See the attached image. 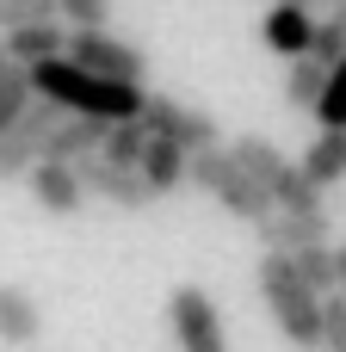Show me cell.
I'll return each instance as SVG.
<instances>
[{
  "mask_svg": "<svg viewBox=\"0 0 346 352\" xmlns=\"http://www.w3.org/2000/svg\"><path fill=\"white\" fill-rule=\"evenodd\" d=\"M25 74H31V93L50 99V105L68 111V118H99V124H130V118H142V87L99 80V74L74 68L68 56H50V62L25 68Z\"/></svg>",
  "mask_w": 346,
  "mask_h": 352,
  "instance_id": "6da1fadb",
  "label": "cell"
},
{
  "mask_svg": "<svg viewBox=\"0 0 346 352\" xmlns=\"http://www.w3.org/2000/svg\"><path fill=\"white\" fill-rule=\"evenodd\" d=\"M254 285H260V303H266L272 328H279L297 352H316V334H322V297L297 278L291 254H260Z\"/></svg>",
  "mask_w": 346,
  "mask_h": 352,
  "instance_id": "7a4b0ae2",
  "label": "cell"
},
{
  "mask_svg": "<svg viewBox=\"0 0 346 352\" xmlns=\"http://www.w3.org/2000/svg\"><path fill=\"white\" fill-rule=\"evenodd\" d=\"M229 155L248 167V179H260V192L272 198V210H285V217H322V210H328L322 192L303 179V167H297L279 142H266V136H241Z\"/></svg>",
  "mask_w": 346,
  "mask_h": 352,
  "instance_id": "3957f363",
  "label": "cell"
},
{
  "mask_svg": "<svg viewBox=\"0 0 346 352\" xmlns=\"http://www.w3.org/2000/svg\"><path fill=\"white\" fill-rule=\"evenodd\" d=\"M186 179H198V192H210L235 223H266L272 217V198L260 192V179H248V167L217 142V148H198V155H186Z\"/></svg>",
  "mask_w": 346,
  "mask_h": 352,
  "instance_id": "277c9868",
  "label": "cell"
},
{
  "mask_svg": "<svg viewBox=\"0 0 346 352\" xmlns=\"http://www.w3.org/2000/svg\"><path fill=\"white\" fill-rule=\"evenodd\" d=\"M62 56H68L74 68H87V74H99V80H124V87H142V74H149L142 50H136L130 37L105 31V25L68 31V37H62Z\"/></svg>",
  "mask_w": 346,
  "mask_h": 352,
  "instance_id": "5b68a950",
  "label": "cell"
},
{
  "mask_svg": "<svg viewBox=\"0 0 346 352\" xmlns=\"http://www.w3.org/2000/svg\"><path fill=\"white\" fill-rule=\"evenodd\" d=\"M142 130H149V136H161V142H180L186 155H198V148H217V142H223L217 118H210V111H198V105H186V99H173V93H142Z\"/></svg>",
  "mask_w": 346,
  "mask_h": 352,
  "instance_id": "8992f818",
  "label": "cell"
},
{
  "mask_svg": "<svg viewBox=\"0 0 346 352\" xmlns=\"http://www.w3.org/2000/svg\"><path fill=\"white\" fill-rule=\"evenodd\" d=\"M167 328H173L180 352H229L223 316H217V303H210L198 285H180V291L167 297Z\"/></svg>",
  "mask_w": 346,
  "mask_h": 352,
  "instance_id": "52a82bcc",
  "label": "cell"
},
{
  "mask_svg": "<svg viewBox=\"0 0 346 352\" xmlns=\"http://www.w3.org/2000/svg\"><path fill=\"white\" fill-rule=\"evenodd\" d=\"M62 118H68V111H56L50 99H31V105H25V118L0 136V186H6V179H25V173L43 161V142H50V130H56Z\"/></svg>",
  "mask_w": 346,
  "mask_h": 352,
  "instance_id": "ba28073f",
  "label": "cell"
},
{
  "mask_svg": "<svg viewBox=\"0 0 346 352\" xmlns=\"http://www.w3.org/2000/svg\"><path fill=\"white\" fill-rule=\"evenodd\" d=\"M74 179H80L87 198H99V204H111V210H149V204H155V192L142 186V173H136V167H118V161H105V155H80V161H74Z\"/></svg>",
  "mask_w": 346,
  "mask_h": 352,
  "instance_id": "9c48e42d",
  "label": "cell"
},
{
  "mask_svg": "<svg viewBox=\"0 0 346 352\" xmlns=\"http://www.w3.org/2000/svg\"><path fill=\"white\" fill-rule=\"evenodd\" d=\"M25 192H31V204H37L43 217H80V210H87V192H80L74 167H62V161H37V167L25 173Z\"/></svg>",
  "mask_w": 346,
  "mask_h": 352,
  "instance_id": "30bf717a",
  "label": "cell"
},
{
  "mask_svg": "<svg viewBox=\"0 0 346 352\" xmlns=\"http://www.w3.org/2000/svg\"><path fill=\"white\" fill-rule=\"evenodd\" d=\"M260 37H266V50H272V56L297 62V56H310V37H316V19H310V6H291V0H279V6L266 12Z\"/></svg>",
  "mask_w": 346,
  "mask_h": 352,
  "instance_id": "8fae6325",
  "label": "cell"
},
{
  "mask_svg": "<svg viewBox=\"0 0 346 352\" xmlns=\"http://www.w3.org/2000/svg\"><path fill=\"white\" fill-rule=\"evenodd\" d=\"M310 241H334V217L322 210V217H285V210H272L266 223H260V248L266 254H297V248H310Z\"/></svg>",
  "mask_w": 346,
  "mask_h": 352,
  "instance_id": "7c38bea8",
  "label": "cell"
},
{
  "mask_svg": "<svg viewBox=\"0 0 346 352\" xmlns=\"http://www.w3.org/2000/svg\"><path fill=\"white\" fill-rule=\"evenodd\" d=\"M62 19H43V25H19V31H6V43H0V56L12 62V68H37V62H50V56H62Z\"/></svg>",
  "mask_w": 346,
  "mask_h": 352,
  "instance_id": "4fadbf2b",
  "label": "cell"
},
{
  "mask_svg": "<svg viewBox=\"0 0 346 352\" xmlns=\"http://www.w3.org/2000/svg\"><path fill=\"white\" fill-rule=\"evenodd\" d=\"M43 334V309L25 285H0V340L6 346H31Z\"/></svg>",
  "mask_w": 346,
  "mask_h": 352,
  "instance_id": "5bb4252c",
  "label": "cell"
},
{
  "mask_svg": "<svg viewBox=\"0 0 346 352\" xmlns=\"http://www.w3.org/2000/svg\"><path fill=\"white\" fill-rule=\"evenodd\" d=\"M99 142H105V124H99V118H62V124L50 130V142H43V161L74 167L80 155H99Z\"/></svg>",
  "mask_w": 346,
  "mask_h": 352,
  "instance_id": "9a60e30c",
  "label": "cell"
},
{
  "mask_svg": "<svg viewBox=\"0 0 346 352\" xmlns=\"http://www.w3.org/2000/svg\"><path fill=\"white\" fill-rule=\"evenodd\" d=\"M136 173H142V186H149L155 198H167V192H180V186H186V148H180V142L149 136V148H142Z\"/></svg>",
  "mask_w": 346,
  "mask_h": 352,
  "instance_id": "2e32d148",
  "label": "cell"
},
{
  "mask_svg": "<svg viewBox=\"0 0 346 352\" xmlns=\"http://www.w3.org/2000/svg\"><path fill=\"white\" fill-rule=\"evenodd\" d=\"M303 179L316 186V192H328V186H340L346 179V130H322L310 148H303Z\"/></svg>",
  "mask_w": 346,
  "mask_h": 352,
  "instance_id": "e0dca14e",
  "label": "cell"
},
{
  "mask_svg": "<svg viewBox=\"0 0 346 352\" xmlns=\"http://www.w3.org/2000/svg\"><path fill=\"white\" fill-rule=\"evenodd\" d=\"M322 93H328V68H322L316 56H297V62L285 68V105H291V111H316Z\"/></svg>",
  "mask_w": 346,
  "mask_h": 352,
  "instance_id": "ac0fdd59",
  "label": "cell"
},
{
  "mask_svg": "<svg viewBox=\"0 0 346 352\" xmlns=\"http://www.w3.org/2000/svg\"><path fill=\"white\" fill-rule=\"evenodd\" d=\"M291 266H297V278H303L316 297H328V291H334V241H310V248H297V254H291Z\"/></svg>",
  "mask_w": 346,
  "mask_h": 352,
  "instance_id": "d6986e66",
  "label": "cell"
},
{
  "mask_svg": "<svg viewBox=\"0 0 346 352\" xmlns=\"http://www.w3.org/2000/svg\"><path fill=\"white\" fill-rule=\"evenodd\" d=\"M142 148H149V130H142V118H130V124H105V142H99V155H105V161H118V167H136V161H142Z\"/></svg>",
  "mask_w": 346,
  "mask_h": 352,
  "instance_id": "ffe728a7",
  "label": "cell"
},
{
  "mask_svg": "<svg viewBox=\"0 0 346 352\" xmlns=\"http://www.w3.org/2000/svg\"><path fill=\"white\" fill-rule=\"evenodd\" d=\"M31 99H37V93H31V74L6 62V68H0V136L25 118V105H31Z\"/></svg>",
  "mask_w": 346,
  "mask_h": 352,
  "instance_id": "44dd1931",
  "label": "cell"
},
{
  "mask_svg": "<svg viewBox=\"0 0 346 352\" xmlns=\"http://www.w3.org/2000/svg\"><path fill=\"white\" fill-rule=\"evenodd\" d=\"M310 56H316L322 68H340V62H346V0L328 12V19H322V25H316V37H310Z\"/></svg>",
  "mask_w": 346,
  "mask_h": 352,
  "instance_id": "7402d4cb",
  "label": "cell"
},
{
  "mask_svg": "<svg viewBox=\"0 0 346 352\" xmlns=\"http://www.w3.org/2000/svg\"><path fill=\"white\" fill-rule=\"evenodd\" d=\"M316 352H346V297L340 291L322 297V334H316Z\"/></svg>",
  "mask_w": 346,
  "mask_h": 352,
  "instance_id": "603a6c76",
  "label": "cell"
},
{
  "mask_svg": "<svg viewBox=\"0 0 346 352\" xmlns=\"http://www.w3.org/2000/svg\"><path fill=\"white\" fill-rule=\"evenodd\" d=\"M316 118H322V130H346V62L328 68V93L316 99Z\"/></svg>",
  "mask_w": 346,
  "mask_h": 352,
  "instance_id": "cb8c5ba5",
  "label": "cell"
},
{
  "mask_svg": "<svg viewBox=\"0 0 346 352\" xmlns=\"http://www.w3.org/2000/svg\"><path fill=\"white\" fill-rule=\"evenodd\" d=\"M43 19H56L50 0H0V37L19 31V25H43Z\"/></svg>",
  "mask_w": 346,
  "mask_h": 352,
  "instance_id": "d4e9b609",
  "label": "cell"
},
{
  "mask_svg": "<svg viewBox=\"0 0 346 352\" xmlns=\"http://www.w3.org/2000/svg\"><path fill=\"white\" fill-rule=\"evenodd\" d=\"M56 6V19H68L74 31H93V25H105V12H111V0H50Z\"/></svg>",
  "mask_w": 346,
  "mask_h": 352,
  "instance_id": "484cf974",
  "label": "cell"
},
{
  "mask_svg": "<svg viewBox=\"0 0 346 352\" xmlns=\"http://www.w3.org/2000/svg\"><path fill=\"white\" fill-rule=\"evenodd\" d=\"M334 291H340V297H346V241H340V248H334Z\"/></svg>",
  "mask_w": 346,
  "mask_h": 352,
  "instance_id": "4316f807",
  "label": "cell"
},
{
  "mask_svg": "<svg viewBox=\"0 0 346 352\" xmlns=\"http://www.w3.org/2000/svg\"><path fill=\"white\" fill-rule=\"evenodd\" d=\"M291 6H310V0H291Z\"/></svg>",
  "mask_w": 346,
  "mask_h": 352,
  "instance_id": "83f0119b",
  "label": "cell"
},
{
  "mask_svg": "<svg viewBox=\"0 0 346 352\" xmlns=\"http://www.w3.org/2000/svg\"><path fill=\"white\" fill-rule=\"evenodd\" d=\"M0 68H6V56H0Z\"/></svg>",
  "mask_w": 346,
  "mask_h": 352,
  "instance_id": "f1b7e54d",
  "label": "cell"
},
{
  "mask_svg": "<svg viewBox=\"0 0 346 352\" xmlns=\"http://www.w3.org/2000/svg\"><path fill=\"white\" fill-rule=\"evenodd\" d=\"M328 6H340V0H328Z\"/></svg>",
  "mask_w": 346,
  "mask_h": 352,
  "instance_id": "f546056e",
  "label": "cell"
}]
</instances>
